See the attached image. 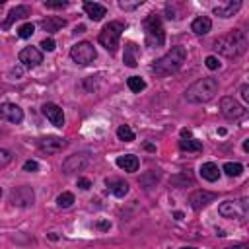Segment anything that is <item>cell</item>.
<instances>
[{"instance_id":"6da1fadb","label":"cell","mask_w":249,"mask_h":249,"mask_svg":"<svg viewBox=\"0 0 249 249\" xmlns=\"http://www.w3.org/2000/svg\"><path fill=\"white\" fill-rule=\"evenodd\" d=\"M187 60V49L181 45L171 47L163 56H160L158 60H154L152 64V72H156L158 76H171L175 72L181 70L183 62Z\"/></svg>"},{"instance_id":"7a4b0ae2","label":"cell","mask_w":249,"mask_h":249,"mask_svg":"<svg viewBox=\"0 0 249 249\" xmlns=\"http://www.w3.org/2000/svg\"><path fill=\"white\" fill-rule=\"evenodd\" d=\"M247 49V37L241 29H231L230 33L218 37L214 41V51H218L220 54L228 56V58H235L241 56Z\"/></svg>"},{"instance_id":"3957f363","label":"cell","mask_w":249,"mask_h":249,"mask_svg":"<svg viewBox=\"0 0 249 249\" xmlns=\"http://www.w3.org/2000/svg\"><path fill=\"white\" fill-rule=\"evenodd\" d=\"M218 93V80L212 76L200 78L195 84H191L185 91V99L189 103H206Z\"/></svg>"},{"instance_id":"277c9868","label":"cell","mask_w":249,"mask_h":249,"mask_svg":"<svg viewBox=\"0 0 249 249\" xmlns=\"http://www.w3.org/2000/svg\"><path fill=\"white\" fill-rule=\"evenodd\" d=\"M142 25H144V37L148 47H161L165 43V29L158 14H148Z\"/></svg>"},{"instance_id":"5b68a950","label":"cell","mask_w":249,"mask_h":249,"mask_svg":"<svg viewBox=\"0 0 249 249\" xmlns=\"http://www.w3.org/2000/svg\"><path fill=\"white\" fill-rule=\"evenodd\" d=\"M124 31V23L123 21H109L97 35V41L101 47H105L109 53H115L121 41V35Z\"/></svg>"},{"instance_id":"8992f818","label":"cell","mask_w":249,"mask_h":249,"mask_svg":"<svg viewBox=\"0 0 249 249\" xmlns=\"http://www.w3.org/2000/svg\"><path fill=\"white\" fill-rule=\"evenodd\" d=\"M247 210H249L247 196H243L239 200H224L218 206V214L222 218H228V220H241L247 216Z\"/></svg>"},{"instance_id":"52a82bcc","label":"cell","mask_w":249,"mask_h":249,"mask_svg":"<svg viewBox=\"0 0 249 249\" xmlns=\"http://www.w3.org/2000/svg\"><path fill=\"white\" fill-rule=\"evenodd\" d=\"M95 56H97V53H95L93 45L88 43V41H80V43H76V45L70 49V58H72L76 64H80V66L91 64V62L95 60Z\"/></svg>"},{"instance_id":"ba28073f","label":"cell","mask_w":249,"mask_h":249,"mask_svg":"<svg viewBox=\"0 0 249 249\" xmlns=\"http://www.w3.org/2000/svg\"><path fill=\"white\" fill-rule=\"evenodd\" d=\"M35 202V193L29 185H21V187H14L10 191V204L18 206V208H31Z\"/></svg>"},{"instance_id":"9c48e42d","label":"cell","mask_w":249,"mask_h":249,"mask_svg":"<svg viewBox=\"0 0 249 249\" xmlns=\"http://www.w3.org/2000/svg\"><path fill=\"white\" fill-rule=\"evenodd\" d=\"M220 111L228 121H239L241 117H245V107L230 95L220 99Z\"/></svg>"},{"instance_id":"30bf717a","label":"cell","mask_w":249,"mask_h":249,"mask_svg":"<svg viewBox=\"0 0 249 249\" xmlns=\"http://www.w3.org/2000/svg\"><path fill=\"white\" fill-rule=\"evenodd\" d=\"M89 163V156L86 152H80V154H72L68 156L64 161H62V173L66 175H72V173H78V171H84Z\"/></svg>"},{"instance_id":"8fae6325","label":"cell","mask_w":249,"mask_h":249,"mask_svg":"<svg viewBox=\"0 0 249 249\" xmlns=\"http://www.w3.org/2000/svg\"><path fill=\"white\" fill-rule=\"evenodd\" d=\"M216 198H218L216 193L206 191V189H198V191H195V193L189 195V204H191V208H195V210H202V208H206L210 202H214Z\"/></svg>"},{"instance_id":"7c38bea8","label":"cell","mask_w":249,"mask_h":249,"mask_svg":"<svg viewBox=\"0 0 249 249\" xmlns=\"http://www.w3.org/2000/svg\"><path fill=\"white\" fill-rule=\"evenodd\" d=\"M0 119L6 123H12V124H19L23 121V109L16 103L4 101V103H0Z\"/></svg>"},{"instance_id":"4fadbf2b","label":"cell","mask_w":249,"mask_h":249,"mask_svg":"<svg viewBox=\"0 0 249 249\" xmlns=\"http://www.w3.org/2000/svg\"><path fill=\"white\" fill-rule=\"evenodd\" d=\"M18 60L25 66V68H35L43 62V53L37 47H23L18 54Z\"/></svg>"},{"instance_id":"5bb4252c","label":"cell","mask_w":249,"mask_h":249,"mask_svg":"<svg viewBox=\"0 0 249 249\" xmlns=\"http://www.w3.org/2000/svg\"><path fill=\"white\" fill-rule=\"evenodd\" d=\"M37 146L45 154H58L68 146V142L64 138H60V136H43V138H39Z\"/></svg>"},{"instance_id":"9a60e30c","label":"cell","mask_w":249,"mask_h":249,"mask_svg":"<svg viewBox=\"0 0 249 249\" xmlns=\"http://www.w3.org/2000/svg\"><path fill=\"white\" fill-rule=\"evenodd\" d=\"M41 113L51 121V124H54L56 128H62L64 126V111L60 105L56 103H45L41 107Z\"/></svg>"},{"instance_id":"2e32d148","label":"cell","mask_w":249,"mask_h":249,"mask_svg":"<svg viewBox=\"0 0 249 249\" xmlns=\"http://www.w3.org/2000/svg\"><path fill=\"white\" fill-rule=\"evenodd\" d=\"M239 8H241V0H228V2H224V4H218V6H214V16H218V18H231V16H235L237 12H239Z\"/></svg>"},{"instance_id":"e0dca14e","label":"cell","mask_w":249,"mask_h":249,"mask_svg":"<svg viewBox=\"0 0 249 249\" xmlns=\"http://www.w3.org/2000/svg\"><path fill=\"white\" fill-rule=\"evenodd\" d=\"M29 14H31V8H29V6H23V4H19V6L12 8V10L8 12V18H6V21L2 23V29H10L14 21H18V19H23V18H27Z\"/></svg>"},{"instance_id":"ac0fdd59","label":"cell","mask_w":249,"mask_h":249,"mask_svg":"<svg viewBox=\"0 0 249 249\" xmlns=\"http://www.w3.org/2000/svg\"><path fill=\"white\" fill-rule=\"evenodd\" d=\"M115 163H117V167H119V169L126 171V173H134V171L138 169V165H140V161H138V158H136L134 154L119 156V158L115 160Z\"/></svg>"},{"instance_id":"d6986e66","label":"cell","mask_w":249,"mask_h":249,"mask_svg":"<svg viewBox=\"0 0 249 249\" xmlns=\"http://www.w3.org/2000/svg\"><path fill=\"white\" fill-rule=\"evenodd\" d=\"M84 12L93 21H99V19H103L107 16V8L103 4H99V2H84Z\"/></svg>"},{"instance_id":"ffe728a7","label":"cell","mask_w":249,"mask_h":249,"mask_svg":"<svg viewBox=\"0 0 249 249\" xmlns=\"http://www.w3.org/2000/svg\"><path fill=\"white\" fill-rule=\"evenodd\" d=\"M210 29H212V19L206 16H198L191 21V31L196 35H206Z\"/></svg>"},{"instance_id":"44dd1931","label":"cell","mask_w":249,"mask_h":249,"mask_svg":"<svg viewBox=\"0 0 249 249\" xmlns=\"http://www.w3.org/2000/svg\"><path fill=\"white\" fill-rule=\"evenodd\" d=\"M138 47L136 43H126L124 45V54H123V62L128 66V68H136L138 66Z\"/></svg>"},{"instance_id":"7402d4cb","label":"cell","mask_w":249,"mask_h":249,"mask_svg":"<svg viewBox=\"0 0 249 249\" xmlns=\"http://www.w3.org/2000/svg\"><path fill=\"white\" fill-rule=\"evenodd\" d=\"M200 177H202L204 181H208V183L218 181V179H220V169H218V165H216L214 161L202 163V165H200Z\"/></svg>"},{"instance_id":"603a6c76","label":"cell","mask_w":249,"mask_h":249,"mask_svg":"<svg viewBox=\"0 0 249 249\" xmlns=\"http://www.w3.org/2000/svg\"><path fill=\"white\" fill-rule=\"evenodd\" d=\"M105 185H107L109 191H111L115 196H119V198L126 196V193H128V183L123 181V179H115V177H111V179L105 181Z\"/></svg>"},{"instance_id":"cb8c5ba5","label":"cell","mask_w":249,"mask_h":249,"mask_svg":"<svg viewBox=\"0 0 249 249\" xmlns=\"http://www.w3.org/2000/svg\"><path fill=\"white\" fill-rule=\"evenodd\" d=\"M64 25H66V19L64 18H58V16H51V18H47V19L41 21V27L45 31H49V33H54V31L62 29Z\"/></svg>"},{"instance_id":"d4e9b609","label":"cell","mask_w":249,"mask_h":249,"mask_svg":"<svg viewBox=\"0 0 249 249\" xmlns=\"http://www.w3.org/2000/svg\"><path fill=\"white\" fill-rule=\"evenodd\" d=\"M179 148L183 152H200L202 150V142L196 138H189V140H179Z\"/></svg>"},{"instance_id":"484cf974","label":"cell","mask_w":249,"mask_h":249,"mask_svg":"<svg viewBox=\"0 0 249 249\" xmlns=\"http://www.w3.org/2000/svg\"><path fill=\"white\" fill-rule=\"evenodd\" d=\"M222 171H224L228 177H239V175L243 173V165L237 163V161H226L224 167H222Z\"/></svg>"},{"instance_id":"4316f807","label":"cell","mask_w":249,"mask_h":249,"mask_svg":"<svg viewBox=\"0 0 249 249\" xmlns=\"http://www.w3.org/2000/svg\"><path fill=\"white\" fill-rule=\"evenodd\" d=\"M126 86H128V89H130V91L140 93V91L146 88V82H144L140 76H130V78L126 80Z\"/></svg>"},{"instance_id":"83f0119b","label":"cell","mask_w":249,"mask_h":249,"mask_svg":"<svg viewBox=\"0 0 249 249\" xmlns=\"http://www.w3.org/2000/svg\"><path fill=\"white\" fill-rule=\"evenodd\" d=\"M117 138L123 140V142H132L134 140V130L128 126V124H121L117 128Z\"/></svg>"},{"instance_id":"f1b7e54d","label":"cell","mask_w":249,"mask_h":249,"mask_svg":"<svg viewBox=\"0 0 249 249\" xmlns=\"http://www.w3.org/2000/svg\"><path fill=\"white\" fill-rule=\"evenodd\" d=\"M72 204H74V195L70 191H64L56 196V206L58 208H70Z\"/></svg>"},{"instance_id":"f546056e","label":"cell","mask_w":249,"mask_h":249,"mask_svg":"<svg viewBox=\"0 0 249 249\" xmlns=\"http://www.w3.org/2000/svg\"><path fill=\"white\" fill-rule=\"evenodd\" d=\"M142 4H144V0H134V2H126V0H121V2H119V8H121V10H124V12H132V10L140 8Z\"/></svg>"},{"instance_id":"4dcf8cb0","label":"cell","mask_w":249,"mask_h":249,"mask_svg":"<svg viewBox=\"0 0 249 249\" xmlns=\"http://www.w3.org/2000/svg\"><path fill=\"white\" fill-rule=\"evenodd\" d=\"M33 33H35V25H33V23H23V25L18 29V35H19L21 39H29Z\"/></svg>"},{"instance_id":"1f68e13d","label":"cell","mask_w":249,"mask_h":249,"mask_svg":"<svg viewBox=\"0 0 249 249\" xmlns=\"http://www.w3.org/2000/svg\"><path fill=\"white\" fill-rule=\"evenodd\" d=\"M43 51H47V53H51V51H54V47H56V43H54V39L53 37H45L43 41H41V45H39Z\"/></svg>"},{"instance_id":"d6a6232c","label":"cell","mask_w":249,"mask_h":249,"mask_svg":"<svg viewBox=\"0 0 249 249\" xmlns=\"http://www.w3.org/2000/svg\"><path fill=\"white\" fill-rule=\"evenodd\" d=\"M204 64H206V68H210V70H216V68H220V60H218L214 54L206 56V58H204Z\"/></svg>"},{"instance_id":"836d02e7","label":"cell","mask_w":249,"mask_h":249,"mask_svg":"<svg viewBox=\"0 0 249 249\" xmlns=\"http://www.w3.org/2000/svg\"><path fill=\"white\" fill-rule=\"evenodd\" d=\"M10 161H12V154H10L8 150H2V148H0V169L6 167Z\"/></svg>"},{"instance_id":"e575fe53","label":"cell","mask_w":249,"mask_h":249,"mask_svg":"<svg viewBox=\"0 0 249 249\" xmlns=\"http://www.w3.org/2000/svg\"><path fill=\"white\" fill-rule=\"evenodd\" d=\"M43 6H45V8H64V6H68V2H66V0H56V2L45 0V2H43Z\"/></svg>"},{"instance_id":"d590c367","label":"cell","mask_w":249,"mask_h":249,"mask_svg":"<svg viewBox=\"0 0 249 249\" xmlns=\"http://www.w3.org/2000/svg\"><path fill=\"white\" fill-rule=\"evenodd\" d=\"M23 171H29V173L39 171V163H37L35 160H27V161L23 163Z\"/></svg>"},{"instance_id":"8d00e7d4","label":"cell","mask_w":249,"mask_h":249,"mask_svg":"<svg viewBox=\"0 0 249 249\" xmlns=\"http://www.w3.org/2000/svg\"><path fill=\"white\" fill-rule=\"evenodd\" d=\"M78 187H80L82 191H88V189L91 187V181H89L88 177H80V179H78Z\"/></svg>"},{"instance_id":"74e56055","label":"cell","mask_w":249,"mask_h":249,"mask_svg":"<svg viewBox=\"0 0 249 249\" xmlns=\"http://www.w3.org/2000/svg\"><path fill=\"white\" fill-rule=\"evenodd\" d=\"M93 228H97V230L105 231V230H109V228H111V224H109V222H105V220H101V222H95V224H93Z\"/></svg>"},{"instance_id":"f35d334b","label":"cell","mask_w":249,"mask_h":249,"mask_svg":"<svg viewBox=\"0 0 249 249\" xmlns=\"http://www.w3.org/2000/svg\"><path fill=\"white\" fill-rule=\"evenodd\" d=\"M239 91H241V99H243V101H249V86H247V84H243Z\"/></svg>"},{"instance_id":"ab89813d","label":"cell","mask_w":249,"mask_h":249,"mask_svg":"<svg viewBox=\"0 0 249 249\" xmlns=\"http://www.w3.org/2000/svg\"><path fill=\"white\" fill-rule=\"evenodd\" d=\"M181 136H183V140H187V138H191V130H187V128H183V130H181Z\"/></svg>"},{"instance_id":"60d3db41","label":"cell","mask_w":249,"mask_h":249,"mask_svg":"<svg viewBox=\"0 0 249 249\" xmlns=\"http://www.w3.org/2000/svg\"><path fill=\"white\" fill-rule=\"evenodd\" d=\"M173 216H175V220H183V212H179V210H177Z\"/></svg>"},{"instance_id":"b9f144b4","label":"cell","mask_w":249,"mask_h":249,"mask_svg":"<svg viewBox=\"0 0 249 249\" xmlns=\"http://www.w3.org/2000/svg\"><path fill=\"white\" fill-rule=\"evenodd\" d=\"M144 148H146V150H150V152H154V150H156V146H152V144H144Z\"/></svg>"},{"instance_id":"7bdbcfd3","label":"cell","mask_w":249,"mask_h":249,"mask_svg":"<svg viewBox=\"0 0 249 249\" xmlns=\"http://www.w3.org/2000/svg\"><path fill=\"white\" fill-rule=\"evenodd\" d=\"M243 150H245V152H249V140H245V142H243Z\"/></svg>"},{"instance_id":"ee69618b","label":"cell","mask_w":249,"mask_h":249,"mask_svg":"<svg viewBox=\"0 0 249 249\" xmlns=\"http://www.w3.org/2000/svg\"><path fill=\"white\" fill-rule=\"evenodd\" d=\"M228 249H247V245H235V247H228Z\"/></svg>"},{"instance_id":"f6af8a7d","label":"cell","mask_w":249,"mask_h":249,"mask_svg":"<svg viewBox=\"0 0 249 249\" xmlns=\"http://www.w3.org/2000/svg\"><path fill=\"white\" fill-rule=\"evenodd\" d=\"M181 249H196V247H181Z\"/></svg>"},{"instance_id":"bcb514c9","label":"cell","mask_w":249,"mask_h":249,"mask_svg":"<svg viewBox=\"0 0 249 249\" xmlns=\"http://www.w3.org/2000/svg\"><path fill=\"white\" fill-rule=\"evenodd\" d=\"M0 196H2V187H0Z\"/></svg>"},{"instance_id":"7dc6e473","label":"cell","mask_w":249,"mask_h":249,"mask_svg":"<svg viewBox=\"0 0 249 249\" xmlns=\"http://www.w3.org/2000/svg\"><path fill=\"white\" fill-rule=\"evenodd\" d=\"M0 4H2V0H0Z\"/></svg>"}]
</instances>
